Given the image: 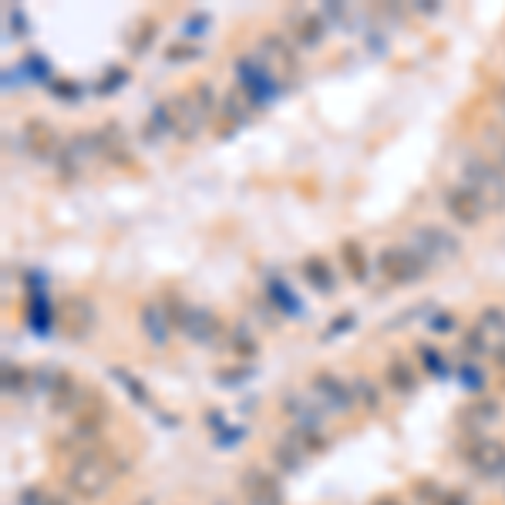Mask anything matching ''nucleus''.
I'll return each instance as SVG.
<instances>
[{"mask_svg": "<svg viewBox=\"0 0 505 505\" xmlns=\"http://www.w3.org/2000/svg\"><path fill=\"white\" fill-rule=\"evenodd\" d=\"M132 465L125 458H118L112 451H84V455H74L68 458V468H64V482H68V489L74 495H81L88 502H95V499H105L108 492H112L115 478L128 472Z\"/></svg>", "mask_w": 505, "mask_h": 505, "instance_id": "f257e3e1", "label": "nucleus"}, {"mask_svg": "<svg viewBox=\"0 0 505 505\" xmlns=\"http://www.w3.org/2000/svg\"><path fill=\"white\" fill-rule=\"evenodd\" d=\"M462 185L478 196L485 212H505V168L492 158L472 155L462 166Z\"/></svg>", "mask_w": 505, "mask_h": 505, "instance_id": "f03ea898", "label": "nucleus"}, {"mask_svg": "<svg viewBox=\"0 0 505 505\" xmlns=\"http://www.w3.org/2000/svg\"><path fill=\"white\" fill-rule=\"evenodd\" d=\"M233 71H236V84L250 95V101L256 108H267L273 98H280L283 81L260 55H239Z\"/></svg>", "mask_w": 505, "mask_h": 505, "instance_id": "7ed1b4c3", "label": "nucleus"}, {"mask_svg": "<svg viewBox=\"0 0 505 505\" xmlns=\"http://www.w3.org/2000/svg\"><path fill=\"white\" fill-rule=\"evenodd\" d=\"M458 455L482 478L505 475V441H499V438H485L482 432H465L458 438Z\"/></svg>", "mask_w": 505, "mask_h": 505, "instance_id": "20e7f679", "label": "nucleus"}, {"mask_svg": "<svg viewBox=\"0 0 505 505\" xmlns=\"http://www.w3.org/2000/svg\"><path fill=\"white\" fill-rule=\"evenodd\" d=\"M256 55L277 71V78H280L283 84L296 81V78L304 74V61H300L296 47L290 44V38H287L283 30H267V34L256 41Z\"/></svg>", "mask_w": 505, "mask_h": 505, "instance_id": "39448f33", "label": "nucleus"}, {"mask_svg": "<svg viewBox=\"0 0 505 505\" xmlns=\"http://www.w3.org/2000/svg\"><path fill=\"white\" fill-rule=\"evenodd\" d=\"M378 270L394 287H407L428 277V263L415 252V246H384L378 252Z\"/></svg>", "mask_w": 505, "mask_h": 505, "instance_id": "423d86ee", "label": "nucleus"}, {"mask_svg": "<svg viewBox=\"0 0 505 505\" xmlns=\"http://www.w3.org/2000/svg\"><path fill=\"white\" fill-rule=\"evenodd\" d=\"M168 112H172V139L179 141H196L202 135V128L210 125V115L199 108V101L193 98V91H179V95H172L166 98Z\"/></svg>", "mask_w": 505, "mask_h": 505, "instance_id": "0eeeda50", "label": "nucleus"}, {"mask_svg": "<svg viewBox=\"0 0 505 505\" xmlns=\"http://www.w3.org/2000/svg\"><path fill=\"white\" fill-rule=\"evenodd\" d=\"M98 323V313H95V304L81 294H71L57 304V327L64 330L68 340H84V337L95 330Z\"/></svg>", "mask_w": 505, "mask_h": 505, "instance_id": "6e6552de", "label": "nucleus"}, {"mask_svg": "<svg viewBox=\"0 0 505 505\" xmlns=\"http://www.w3.org/2000/svg\"><path fill=\"white\" fill-rule=\"evenodd\" d=\"M411 236H415V252H418L424 263L455 260L462 252V243L451 236L445 226H418Z\"/></svg>", "mask_w": 505, "mask_h": 505, "instance_id": "1a4fd4ad", "label": "nucleus"}, {"mask_svg": "<svg viewBox=\"0 0 505 505\" xmlns=\"http://www.w3.org/2000/svg\"><path fill=\"white\" fill-rule=\"evenodd\" d=\"M310 388H313V394L327 405V411H337V415H351L354 405H357V401H354V388L347 381L337 378L334 371H317V374L310 378Z\"/></svg>", "mask_w": 505, "mask_h": 505, "instance_id": "9d476101", "label": "nucleus"}, {"mask_svg": "<svg viewBox=\"0 0 505 505\" xmlns=\"http://www.w3.org/2000/svg\"><path fill=\"white\" fill-rule=\"evenodd\" d=\"M88 388H81V381L74 378V374H55V381H51V388H47V405H51V411L55 415H78L84 407V401H88Z\"/></svg>", "mask_w": 505, "mask_h": 505, "instance_id": "9b49d317", "label": "nucleus"}, {"mask_svg": "<svg viewBox=\"0 0 505 505\" xmlns=\"http://www.w3.org/2000/svg\"><path fill=\"white\" fill-rule=\"evenodd\" d=\"M21 139L28 145V152L34 155V158H41V162H55L57 152L64 149L61 135H57L55 128H51V122H44V118H28L24 128H21Z\"/></svg>", "mask_w": 505, "mask_h": 505, "instance_id": "f8f14e48", "label": "nucleus"}, {"mask_svg": "<svg viewBox=\"0 0 505 505\" xmlns=\"http://www.w3.org/2000/svg\"><path fill=\"white\" fill-rule=\"evenodd\" d=\"M441 206L449 212V219H455L458 226H478L482 216H485L482 202H478V196L468 185H449L441 193Z\"/></svg>", "mask_w": 505, "mask_h": 505, "instance_id": "ddd939ff", "label": "nucleus"}, {"mask_svg": "<svg viewBox=\"0 0 505 505\" xmlns=\"http://www.w3.org/2000/svg\"><path fill=\"white\" fill-rule=\"evenodd\" d=\"M98 155L115 168L135 166V155H132V149H128L125 128L118 125V122H105V125L98 128Z\"/></svg>", "mask_w": 505, "mask_h": 505, "instance_id": "4468645a", "label": "nucleus"}, {"mask_svg": "<svg viewBox=\"0 0 505 505\" xmlns=\"http://www.w3.org/2000/svg\"><path fill=\"white\" fill-rule=\"evenodd\" d=\"M226 334H229V327L206 307H193L189 323H185V330H183V337H189L193 344H206V347L219 344V340L226 344Z\"/></svg>", "mask_w": 505, "mask_h": 505, "instance_id": "2eb2a0df", "label": "nucleus"}, {"mask_svg": "<svg viewBox=\"0 0 505 505\" xmlns=\"http://www.w3.org/2000/svg\"><path fill=\"white\" fill-rule=\"evenodd\" d=\"M239 489L250 499V505H283L280 482L263 468H246L239 478Z\"/></svg>", "mask_w": 505, "mask_h": 505, "instance_id": "dca6fc26", "label": "nucleus"}, {"mask_svg": "<svg viewBox=\"0 0 505 505\" xmlns=\"http://www.w3.org/2000/svg\"><path fill=\"white\" fill-rule=\"evenodd\" d=\"M252 112H260V108L250 101V95H246L239 84L236 88H229V91L223 95V112H219V122H223V125H219V135H226V132L233 135L239 125H246V122H250Z\"/></svg>", "mask_w": 505, "mask_h": 505, "instance_id": "f3484780", "label": "nucleus"}, {"mask_svg": "<svg viewBox=\"0 0 505 505\" xmlns=\"http://www.w3.org/2000/svg\"><path fill=\"white\" fill-rule=\"evenodd\" d=\"M139 327L141 334L149 337V344H155V347H166L168 337L175 334L172 330V323H168L166 310H162V304L158 300H145L139 310Z\"/></svg>", "mask_w": 505, "mask_h": 505, "instance_id": "a211bd4d", "label": "nucleus"}, {"mask_svg": "<svg viewBox=\"0 0 505 505\" xmlns=\"http://www.w3.org/2000/svg\"><path fill=\"white\" fill-rule=\"evenodd\" d=\"M290 30H294V38L300 47H321L323 38H327V21L321 14H310V11H296L290 17Z\"/></svg>", "mask_w": 505, "mask_h": 505, "instance_id": "6ab92c4d", "label": "nucleus"}, {"mask_svg": "<svg viewBox=\"0 0 505 505\" xmlns=\"http://www.w3.org/2000/svg\"><path fill=\"white\" fill-rule=\"evenodd\" d=\"M300 273H304V280L310 283V290H317V294H334L337 273H334V267L323 260L321 252H310V256H304Z\"/></svg>", "mask_w": 505, "mask_h": 505, "instance_id": "aec40b11", "label": "nucleus"}, {"mask_svg": "<svg viewBox=\"0 0 505 505\" xmlns=\"http://www.w3.org/2000/svg\"><path fill=\"white\" fill-rule=\"evenodd\" d=\"M337 256H340V267H344V273L351 277L354 283H367V252H364V243L361 239L347 236L340 246H337Z\"/></svg>", "mask_w": 505, "mask_h": 505, "instance_id": "412c9836", "label": "nucleus"}, {"mask_svg": "<svg viewBox=\"0 0 505 505\" xmlns=\"http://www.w3.org/2000/svg\"><path fill=\"white\" fill-rule=\"evenodd\" d=\"M384 384L394 394H411L418 388V371L407 364L401 354H394L391 361H388V367H384Z\"/></svg>", "mask_w": 505, "mask_h": 505, "instance_id": "4be33fe9", "label": "nucleus"}, {"mask_svg": "<svg viewBox=\"0 0 505 505\" xmlns=\"http://www.w3.org/2000/svg\"><path fill=\"white\" fill-rule=\"evenodd\" d=\"M263 296H267L270 304L277 307V313H283V317H300V313H304V304L296 300V294L280 277H267V294Z\"/></svg>", "mask_w": 505, "mask_h": 505, "instance_id": "5701e85b", "label": "nucleus"}, {"mask_svg": "<svg viewBox=\"0 0 505 505\" xmlns=\"http://www.w3.org/2000/svg\"><path fill=\"white\" fill-rule=\"evenodd\" d=\"M51 321H57V307H51V300L44 290L28 296V323L34 334H47L51 330Z\"/></svg>", "mask_w": 505, "mask_h": 505, "instance_id": "b1692460", "label": "nucleus"}, {"mask_svg": "<svg viewBox=\"0 0 505 505\" xmlns=\"http://www.w3.org/2000/svg\"><path fill=\"white\" fill-rule=\"evenodd\" d=\"M226 347H229V354H236V357H243V361H250V357L260 354V340H256L250 323H233L229 334H226Z\"/></svg>", "mask_w": 505, "mask_h": 505, "instance_id": "393cba45", "label": "nucleus"}, {"mask_svg": "<svg viewBox=\"0 0 505 505\" xmlns=\"http://www.w3.org/2000/svg\"><path fill=\"white\" fill-rule=\"evenodd\" d=\"M158 304H162V310H166V317H168V323H172V330H175V334H183L185 323H189V313H193V304H189V300H185L179 290H166Z\"/></svg>", "mask_w": 505, "mask_h": 505, "instance_id": "a878e982", "label": "nucleus"}, {"mask_svg": "<svg viewBox=\"0 0 505 505\" xmlns=\"http://www.w3.org/2000/svg\"><path fill=\"white\" fill-rule=\"evenodd\" d=\"M287 441H290L304 458H307V455H321V451H327V445H330V441L323 438L321 428H290V432H287Z\"/></svg>", "mask_w": 505, "mask_h": 505, "instance_id": "bb28decb", "label": "nucleus"}, {"mask_svg": "<svg viewBox=\"0 0 505 505\" xmlns=\"http://www.w3.org/2000/svg\"><path fill=\"white\" fill-rule=\"evenodd\" d=\"M351 388H354V401H357V405H364L371 415H378V411H381L378 384H374L371 378H364V374H357V378L351 381Z\"/></svg>", "mask_w": 505, "mask_h": 505, "instance_id": "cd10ccee", "label": "nucleus"}, {"mask_svg": "<svg viewBox=\"0 0 505 505\" xmlns=\"http://www.w3.org/2000/svg\"><path fill=\"white\" fill-rule=\"evenodd\" d=\"M155 34H158V21H155V17H141L139 30H128V38H125L128 51H132V55H141V51L155 41Z\"/></svg>", "mask_w": 505, "mask_h": 505, "instance_id": "c85d7f7f", "label": "nucleus"}, {"mask_svg": "<svg viewBox=\"0 0 505 505\" xmlns=\"http://www.w3.org/2000/svg\"><path fill=\"white\" fill-rule=\"evenodd\" d=\"M112 378L118 381V384H122V388H125V391L132 394V398H135L139 405L152 407V394H149V388H145V384H141V381L135 378L132 371H125V367H112Z\"/></svg>", "mask_w": 505, "mask_h": 505, "instance_id": "c756f323", "label": "nucleus"}, {"mask_svg": "<svg viewBox=\"0 0 505 505\" xmlns=\"http://www.w3.org/2000/svg\"><path fill=\"white\" fill-rule=\"evenodd\" d=\"M499 415H502V407L495 405V401H475V405H468V411H465V418L472 421V432H478L482 424H492Z\"/></svg>", "mask_w": 505, "mask_h": 505, "instance_id": "7c9ffc66", "label": "nucleus"}, {"mask_svg": "<svg viewBox=\"0 0 505 505\" xmlns=\"http://www.w3.org/2000/svg\"><path fill=\"white\" fill-rule=\"evenodd\" d=\"M55 168H57V179H61V183H78V179H81V172H84L81 162H78V158L68 152V145L57 152Z\"/></svg>", "mask_w": 505, "mask_h": 505, "instance_id": "2f4dec72", "label": "nucleus"}, {"mask_svg": "<svg viewBox=\"0 0 505 505\" xmlns=\"http://www.w3.org/2000/svg\"><path fill=\"white\" fill-rule=\"evenodd\" d=\"M202 57V47H199L196 41H172L166 47V61H172V64H185V61H199Z\"/></svg>", "mask_w": 505, "mask_h": 505, "instance_id": "473e14b6", "label": "nucleus"}, {"mask_svg": "<svg viewBox=\"0 0 505 505\" xmlns=\"http://www.w3.org/2000/svg\"><path fill=\"white\" fill-rule=\"evenodd\" d=\"M132 78V71L122 68V64H115V68H108L105 74H101L98 88H95V95H115L118 88H125V81Z\"/></svg>", "mask_w": 505, "mask_h": 505, "instance_id": "72a5a7b5", "label": "nucleus"}, {"mask_svg": "<svg viewBox=\"0 0 505 505\" xmlns=\"http://www.w3.org/2000/svg\"><path fill=\"white\" fill-rule=\"evenodd\" d=\"M478 327H482L485 334L505 337V310H502V307H495V304L482 307V313H478Z\"/></svg>", "mask_w": 505, "mask_h": 505, "instance_id": "f704fd0d", "label": "nucleus"}, {"mask_svg": "<svg viewBox=\"0 0 505 505\" xmlns=\"http://www.w3.org/2000/svg\"><path fill=\"white\" fill-rule=\"evenodd\" d=\"M21 71H28L30 78H34V81H41V84L55 81V78H51V64L44 61V55H34V51H30V55H24V61H21Z\"/></svg>", "mask_w": 505, "mask_h": 505, "instance_id": "c9c22d12", "label": "nucleus"}, {"mask_svg": "<svg viewBox=\"0 0 505 505\" xmlns=\"http://www.w3.org/2000/svg\"><path fill=\"white\" fill-rule=\"evenodd\" d=\"M273 462H277V468H283V472H296L300 462H304V455H300V451H296L294 445L283 438L280 445L273 449Z\"/></svg>", "mask_w": 505, "mask_h": 505, "instance_id": "e433bc0d", "label": "nucleus"}, {"mask_svg": "<svg viewBox=\"0 0 505 505\" xmlns=\"http://www.w3.org/2000/svg\"><path fill=\"white\" fill-rule=\"evenodd\" d=\"M418 361H421V367L428 371V374H449V364H445V354L441 351H435V347H428V344H421L418 347Z\"/></svg>", "mask_w": 505, "mask_h": 505, "instance_id": "4c0bfd02", "label": "nucleus"}, {"mask_svg": "<svg viewBox=\"0 0 505 505\" xmlns=\"http://www.w3.org/2000/svg\"><path fill=\"white\" fill-rule=\"evenodd\" d=\"M462 351L468 354V357H478V354H489V334L482 330V327H472V330H465L462 337Z\"/></svg>", "mask_w": 505, "mask_h": 505, "instance_id": "58836bf2", "label": "nucleus"}, {"mask_svg": "<svg viewBox=\"0 0 505 505\" xmlns=\"http://www.w3.org/2000/svg\"><path fill=\"white\" fill-rule=\"evenodd\" d=\"M189 91H193V98L199 101V108H202V112L210 115V118H216V105H219V101H216V91H212V81H193V88H189Z\"/></svg>", "mask_w": 505, "mask_h": 505, "instance_id": "ea45409f", "label": "nucleus"}, {"mask_svg": "<svg viewBox=\"0 0 505 505\" xmlns=\"http://www.w3.org/2000/svg\"><path fill=\"white\" fill-rule=\"evenodd\" d=\"M28 378H30V374L21 364H4V391H7V394L24 391V388H28Z\"/></svg>", "mask_w": 505, "mask_h": 505, "instance_id": "a19ab883", "label": "nucleus"}, {"mask_svg": "<svg viewBox=\"0 0 505 505\" xmlns=\"http://www.w3.org/2000/svg\"><path fill=\"white\" fill-rule=\"evenodd\" d=\"M482 135H485V141H489L492 149H495V162L505 168V128L485 125V128H482Z\"/></svg>", "mask_w": 505, "mask_h": 505, "instance_id": "79ce46f5", "label": "nucleus"}, {"mask_svg": "<svg viewBox=\"0 0 505 505\" xmlns=\"http://www.w3.org/2000/svg\"><path fill=\"white\" fill-rule=\"evenodd\" d=\"M47 91L61 101H78L81 98V84L78 81H51L47 84Z\"/></svg>", "mask_w": 505, "mask_h": 505, "instance_id": "37998d69", "label": "nucleus"}, {"mask_svg": "<svg viewBox=\"0 0 505 505\" xmlns=\"http://www.w3.org/2000/svg\"><path fill=\"white\" fill-rule=\"evenodd\" d=\"M441 492H445V489H438L432 478H421V482H415V495H418L424 505H435L438 499H441Z\"/></svg>", "mask_w": 505, "mask_h": 505, "instance_id": "c03bdc74", "label": "nucleus"}, {"mask_svg": "<svg viewBox=\"0 0 505 505\" xmlns=\"http://www.w3.org/2000/svg\"><path fill=\"white\" fill-rule=\"evenodd\" d=\"M57 495H47L44 489H38V485H30V489L21 492V499H17V505H55Z\"/></svg>", "mask_w": 505, "mask_h": 505, "instance_id": "a18cd8bd", "label": "nucleus"}, {"mask_svg": "<svg viewBox=\"0 0 505 505\" xmlns=\"http://www.w3.org/2000/svg\"><path fill=\"white\" fill-rule=\"evenodd\" d=\"M7 24H11V34H14V38H28V34H30L28 17H24V11H21V7H11V11H7Z\"/></svg>", "mask_w": 505, "mask_h": 505, "instance_id": "49530a36", "label": "nucleus"}, {"mask_svg": "<svg viewBox=\"0 0 505 505\" xmlns=\"http://www.w3.org/2000/svg\"><path fill=\"white\" fill-rule=\"evenodd\" d=\"M206 28H210V14H193L189 21H185V41H193V38H199V34H206Z\"/></svg>", "mask_w": 505, "mask_h": 505, "instance_id": "de8ad7c7", "label": "nucleus"}, {"mask_svg": "<svg viewBox=\"0 0 505 505\" xmlns=\"http://www.w3.org/2000/svg\"><path fill=\"white\" fill-rule=\"evenodd\" d=\"M435 334H451L455 327H458V321H455V313H435L432 317V323H428Z\"/></svg>", "mask_w": 505, "mask_h": 505, "instance_id": "09e8293b", "label": "nucleus"}, {"mask_svg": "<svg viewBox=\"0 0 505 505\" xmlns=\"http://www.w3.org/2000/svg\"><path fill=\"white\" fill-rule=\"evenodd\" d=\"M354 321H357V317H354L351 310H347V313H340V317H334V321H330V330H327V337H334V334H347V330H351V327H354Z\"/></svg>", "mask_w": 505, "mask_h": 505, "instance_id": "8fccbe9b", "label": "nucleus"}, {"mask_svg": "<svg viewBox=\"0 0 505 505\" xmlns=\"http://www.w3.org/2000/svg\"><path fill=\"white\" fill-rule=\"evenodd\" d=\"M462 384H465V388H475V391H478V388H482V371H478V367L465 364L462 367Z\"/></svg>", "mask_w": 505, "mask_h": 505, "instance_id": "3c124183", "label": "nucleus"}, {"mask_svg": "<svg viewBox=\"0 0 505 505\" xmlns=\"http://www.w3.org/2000/svg\"><path fill=\"white\" fill-rule=\"evenodd\" d=\"M246 374H252L250 367H239V371H223V374H219V384H239L236 378H246Z\"/></svg>", "mask_w": 505, "mask_h": 505, "instance_id": "603ef678", "label": "nucleus"}, {"mask_svg": "<svg viewBox=\"0 0 505 505\" xmlns=\"http://www.w3.org/2000/svg\"><path fill=\"white\" fill-rule=\"evenodd\" d=\"M435 505H468V499H465L462 492H441V499Z\"/></svg>", "mask_w": 505, "mask_h": 505, "instance_id": "864d4df0", "label": "nucleus"}, {"mask_svg": "<svg viewBox=\"0 0 505 505\" xmlns=\"http://www.w3.org/2000/svg\"><path fill=\"white\" fill-rule=\"evenodd\" d=\"M492 98H495V105H499V112H505V81H499L495 88H492Z\"/></svg>", "mask_w": 505, "mask_h": 505, "instance_id": "5fc2aeb1", "label": "nucleus"}, {"mask_svg": "<svg viewBox=\"0 0 505 505\" xmlns=\"http://www.w3.org/2000/svg\"><path fill=\"white\" fill-rule=\"evenodd\" d=\"M415 11H421V14H438V4L435 0H421V4H415Z\"/></svg>", "mask_w": 505, "mask_h": 505, "instance_id": "6e6d98bb", "label": "nucleus"}, {"mask_svg": "<svg viewBox=\"0 0 505 505\" xmlns=\"http://www.w3.org/2000/svg\"><path fill=\"white\" fill-rule=\"evenodd\" d=\"M492 357H495V364H499V367L505 371V344H499V347L492 351Z\"/></svg>", "mask_w": 505, "mask_h": 505, "instance_id": "4d7b16f0", "label": "nucleus"}, {"mask_svg": "<svg viewBox=\"0 0 505 505\" xmlns=\"http://www.w3.org/2000/svg\"><path fill=\"white\" fill-rule=\"evenodd\" d=\"M323 14H330V17H337V21H340V17H344V7H340V4H327V7H323Z\"/></svg>", "mask_w": 505, "mask_h": 505, "instance_id": "13d9d810", "label": "nucleus"}, {"mask_svg": "<svg viewBox=\"0 0 505 505\" xmlns=\"http://www.w3.org/2000/svg\"><path fill=\"white\" fill-rule=\"evenodd\" d=\"M374 505H405V502L394 499V495H381V499H374Z\"/></svg>", "mask_w": 505, "mask_h": 505, "instance_id": "bf43d9fd", "label": "nucleus"}, {"mask_svg": "<svg viewBox=\"0 0 505 505\" xmlns=\"http://www.w3.org/2000/svg\"><path fill=\"white\" fill-rule=\"evenodd\" d=\"M55 505H68V502H64V499H55Z\"/></svg>", "mask_w": 505, "mask_h": 505, "instance_id": "052dcab7", "label": "nucleus"}, {"mask_svg": "<svg viewBox=\"0 0 505 505\" xmlns=\"http://www.w3.org/2000/svg\"><path fill=\"white\" fill-rule=\"evenodd\" d=\"M499 118H502V128H505V112H499Z\"/></svg>", "mask_w": 505, "mask_h": 505, "instance_id": "680f3d73", "label": "nucleus"}]
</instances>
